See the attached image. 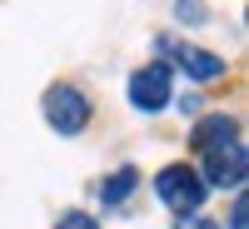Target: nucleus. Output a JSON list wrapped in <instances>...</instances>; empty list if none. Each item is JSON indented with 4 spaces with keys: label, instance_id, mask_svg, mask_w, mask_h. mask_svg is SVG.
Instances as JSON below:
<instances>
[{
    "label": "nucleus",
    "instance_id": "423d86ee",
    "mask_svg": "<svg viewBox=\"0 0 249 229\" xmlns=\"http://www.w3.org/2000/svg\"><path fill=\"white\" fill-rule=\"evenodd\" d=\"M135 184H140V175L130 170V164H124V170H115L105 184H100V199H105V204H124V199L135 194Z\"/></svg>",
    "mask_w": 249,
    "mask_h": 229
},
{
    "label": "nucleus",
    "instance_id": "f257e3e1",
    "mask_svg": "<svg viewBox=\"0 0 249 229\" xmlns=\"http://www.w3.org/2000/svg\"><path fill=\"white\" fill-rule=\"evenodd\" d=\"M195 150L204 159V184L214 190H244V175H249V150H244V130L239 120L230 115H204L195 124Z\"/></svg>",
    "mask_w": 249,
    "mask_h": 229
},
{
    "label": "nucleus",
    "instance_id": "f03ea898",
    "mask_svg": "<svg viewBox=\"0 0 249 229\" xmlns=\"http://www.w3.org/2000/svg\"><path fill=\"white\" fill-rule=\"evenodd\" d=\"M155 194L170 204L175 214H199L204 194H210V184L199 179L195 164H164V170L155 175Z\"/></svg>",
    "mask_w": 249,
    "mask_h": 229
},
{
    "label": "nucleus",
    "instance_id": "1a4fd4ad",
    "mask_svg": "<svg viewBox=\"0 0 249 229\" xmlns=\"http://www.w3.org/2000/svg\"><path fill=\"white\" fill-rule=\"evenodd\" d=\"M175 229H219V224H214V219H204V214H179Z\"/></svg>",
    "mask_w": 249,
    "mask_h": 229
},
{
    "label": "nucleus",
    "instance_id": "6e6552de",
    "mask_svg": "<svg viewBox=\"0 0 249 229\" xmlns=\"http://www.w3.org/2000/svg\"><path fill=\"white\" fill-rule=\"evenodd\" d=\"M55 229H100V224H95V219H90L85 210H70V214H65V219H60Z\"/></svg>",
    "mask_w": 249,
    "mask_h": 229
},
{
    "label": "nucleus",
    "instance_id": "7ed1b4c3",
    "mask_svg": "<svg viewBox=\"0 0 249 229\" xmlns=\"http://www.w3.org/2000/svg\"><path fill=\"white\" fill-rule=\"evenodd\" d=\"M175 100V75H170V65H144V70H135L130 75V105L140 110V115H160L164 105Z\"/></svg>",
    "mask_w": 249,
    "mask_h": 229
},
{
    "label": "nucleus",
    "instance_id": "0eeeda50",
    "mask_svg": "<svg viewBox=\"0 0 249 229\" xmlns=\"http://www.w3.org/2000/svg\"><path fill=\"white\" fill-rule=\"evenodd\" d=\"M230 229H249V204H244V190H234V210H230Z\"/></svg>",
    "mask_w": 249,
    "mask_h": 229
},
{
    "label": "nucleus",
    "instance_id": "39448f33",
    "mask_svg": "<svg viewBox=\"0 0 249 229\" xmlns=\"http://www.w3.org/2000/svg\"><path fill=\"white\" fill-rule=\"evenodd\" d=\"M160 50H170L175 55V65L190 75V80H199V85H210V80H219L224 75V55H214V50H199V45H190V40H160Z\"/></svg>",
    "mask_w": 249,
    "mask_h": 229
},
{
    "label": "nucleus",
    "instance_id": "20e7f679",
    "mask_svg": "<svg viewBox=\"0 0 249 229\" xmlns=\"http://www.w3.org/2000/svg\"><path fill=\"white\" fill-rule=\"evenodd\" d=\"M45 120H50L55 135H80L90 124V100L75 85H50L45 90Z\"/></svg>",
    "mask_w": 249,
    "mask_h": 229
}]
</instances>
